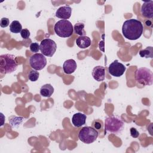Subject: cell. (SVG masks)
Returning <instances> with one entry per match:
<instances>
[{"label":"cell","instance_id":"obj_11","mask_svg":"<svg viewBox=\"0 0 153 153\" xmlns=\"http://www.w3.org/2000/svg\"><path fill=\"white\" fill-rule=\"evenodd\" d=\"M72 14V8L69 5H65L59 8L56 12V16L59 19L67 20Z\"/></svg>","mask_w":153,"mask_h":153},{"label":"cell","instance_id":"obj_8","mask_svg":"<svg viewBox=\"0 0 153 153\" xmlns=\"http://www.w3.org/2000/svg\"><path fill=\"white\" fill-rule=\"evenodd\" d=\"M29 64L32 68L36 71H40L44 68L47 65V59L41 53H35L30 56Z\"/></svg>","mask_w":153,"mask_h":153},{"label":"cell","instance_id":"obj_5","mask_svg":"<svg viewBox=\"0 0 153 153\" xmlns=\"http://www.w3.org/2000/svg\"><path fill=\"white\" fill-rule=\"evenodd\" d=\"M135 79L142 85H151L153 83L152 72L146 68H140L136 71Z\"/></svg>","mask_w":153,"mask_h":153},{"label":"cell","instance_id":"obj_26","mask_svg":"<svg viewBox=\"0 0 153 153\" xmlns=\"http://www.w3.org/2000/svg\"><path fill=\"white\" fill-rule=\"evenodd\" d=\"M130 135L133 138H137L139 136V133L137 130V129L134 127H131L130 130Z\"/></svg>","mask_w":153,"mask_h":153},{"label":"cell","instance_id":"obj_4","mask_svg":"<svg viewBox=\"0 0 153 153\" xmlns=\"http://www.w3.org/2000/svg\"><path fill=\"white\" fill-rule=\"evenodd\" d=\"M104 127L106 132L118 134L122 131L124 127V123L118 117H109L105 119Z\"/></svg>","mask_w":153,"mask_h":153},{"label":"cell","instance_id":"obj_3","mask_svg":"<svg viewBox=\"0 0 153 153\" xmlns=\"http://www.w3.org/2000/svg\"><path fill=\"white\" fill-rule=\"evenodd\" d=\"M54 30L59 36L68 38L70 37L73 34L74 27L70 21L62 19L56 23Z\"/></svg>","mask_w":153,"mask_h":153},{"label":"cell","instance_id":"obj_22","mask_svg":"<svg viewBox=\"0 0 153 153\" xmlns=\"http://www.w3.org/2000/svg\"><path fill=\"white\" fill-rule=\"evenodd\" d=\"M39 73L35 69L30 70L28 74L29 79L33 82L37 81L39 78Z\"/></svg>","mask_w":153,"mask_h":153},{"label":"cell","instance_id":"obj_19","mask_svg":"<svg viewBox=\"0 0 153 153\" xmlns=\"http://www.w3.org/2000/svg\"><path fill=\"white\" fill-rule=\"evenodd\" d=\"M74 29L76 34L80 36H85V31L84 30V24L83 23H76L74 26Z\"/></svg>","mask_w":153,"mask_h":153},{"label":"cell","instance_id":"obj_15","mask_svg":"<svg viewBox=\"0 0 153 153\" xmlns=\"http://www.w3.org/2000/svg\"><path fill=\"white\" fill-rule=\"evenodd\" d=\"M76 44L81 48H86L91 45V39L87 36H79L76 39Z\"/></svg>","mask_w":153,"mask_h":153},{"label":"cell","instance_id":"obj_9","mask_svg":"<svg viewBox=\"0 0 153 153\" xmlns=\"http://www.w3.org/2000/svg\"><path fill=\"white\" fill-rule=\"evenodd\" d=\"M126 66L121 62H119L118 60H114L108 67L109 73L115 77H120L122 76L126 71Z\"/></svg>","mask_w":153,"mask_h":153},{"label":"cell","instance_id":"obj_23","mask_svg":"<svg viewBox=\"0 0 153 153\" xmlns=\"http://www.w3.org/2000/svg\"><path fill=\"white\" fill-rule=\"evenodd\" d=\"M30 50L32 53H38L39 50V45L37 42H33L30 45Z\"/></svg>","mask_w":153,"mask_h":153},{"label":"cell","instance_id":"obj_18","mask_svg":"<svg viewBox=\"0 0 153 153\" xmlns=\"http://www.w3.org/2000/svg\"><path fill=\"white\" fill-rule=\"evenodd\" d=\"M139 55L142 57L152 58L153 57V47L149 46V47H147L145 49L140 50Z\"/></svg>","mask_w":153,"mask_h":153},{"label":"cell","instance_id":"obj_16","mask_svg":"<svg viewBox=\"0 0 153 153\" xmlns=\"http://www.w3.org/2000/svg\"><path fill=\"white\" fill-rule=\"evenodd\" d=\"M54 89L50 84L43 85L40 88V94L41 96L46 97H50L54 93Z\"/></svg>","mask_w":153,"mask_h":153},{"label":"cell","instance_id":"obj_25","mask_svg":"<svg viewBox=\"0 0 153 153\" xmlns=\"http://www.w3.org/2000/svg\"><path fill=\"white\" fill-rule=\"evenodd\" d=\"M10 24V20L7 17H3L1 19L0 21V26L1 27H7Z\"/></svg>","mask_w":153,"mask_h":153},{"label":"cell","instance_id":"obj_6","mask_svg":"<svg viewBox=\"0 0 153 153\" xmlns=\"http://www.w3.org/2000/svg\"><path fill=\"white\" fill-rule=\"evenodd\" d=\"M99 133L92 127L85 126L82 127L78 133L79 140L86 144L94 142L97 138Z\"/></svg>","mask_w":153,"mask_h":153},{"label":"cell","instance_id":"obj_2","mask_svg":"<svg viewBox=\"0 0 153 153\" xmlns=\"http://www.w3.org/2000/svg\"><path fill=\"white\" fill-rule=\"evenodd\" d=\"M16 56L11 54H5L0 56V72L2 74L14 72L17 68Z\"/></svg>","mask_w":153,"mask_h":153},{"label":"cell","instance_id":"obj_12","mask_svg":"<svg viewBox=\"0 0 153 153\" xmlns=\"http://www.w3.org/2000/svg\"><path fill=\"white\" fill-rule=\"evenodd\" d=\"M92 76L97 81H102L105 79V70L102 66H97L92 71Z\"/></svg>","mask_w":153,"mask_h":153},{"label":"cell","instance_id":"obj_14","mask_svg":"<svg viewBox=\"0 0 153 153\" xmlns=\"http://www.w3.org/2000/svg\"><path fill=\"white\" fill-rule=\"evenodd\" d=\"M77 68L76 62L74 59H68L65 61L63 65V69L65 74H71L75 72Z\"/></svg>","mask_w":153,"mask_h":153},{"label":"cell","instance_id":"obj_24","mask_svg":"<svg viewBox=\"0 0 153 153\" xmlns=\"http://www.w3.org/2000/svg\"><path fill=\"white\" fill-rule=\"evenodd\" d=\"M20 35H21V36L22 37V38H23L25 39H28L29 38L30 33V31L28 29H23L22 30V31L20 32Z\"/></svg>","mask_w":153,"mask_h":153},{"label":"cell","instance_id":"obj_17","mask_svg":"<svg viewBox=\"0 0 153 153\" xmlns=\"http://www.w3.org/2000/svg\"><path fill=\"white\" fill-rule=\"evenodd\" d=\"M22 30V26L21 23L17 20H14L10 25V30L14 33H18L21 32Z\"/></svg>","mask_w":153,"mask_h":153},{"label":"cell","instance_id":"obj_27","mask_svg":"<svg viewBox=\"0 0 153 153\" xmlns=\"http://www.w3.org/2000/svg\"><path fill=\"white\" fill-rule=\"evenodd\" d=\"M145 24H146V26H151V24H152V23L150 22V21H146V23H145Z\"/></svg>","mask_w":153,"mask_h":153},{"label":"cell","instance_id":"obj_20","mask_svg":"<svg viewBox=\"0 0 153 153\" xmlns=\"http://www.w3.org/2000/svg\"><path fill=\"white\" fill-rule=\"evenodd\" d=\"M14 119H12L11 117L9 118V122L12 127H17L23 121V118L21 117H14L13 116Z\"/></svg>","mask_w":153,"mask_h":153},{"label":"cell","instance_id":"obj_21","mask_svg":"<svg viewBox=\"0 0 153 153\" xmlns=\"http://www.w3.org/2000/svg\"><path fill=\"white\" fill-rule=\"evenodd\" d=\"M93 128H94L99 133V131L103 130L104 124L102 120H94L92 123V126Z\"/></svg>","mask_w":153,"mask_h":153},{"label":"cell","instance_id":"obj_10","mask_svg":"<svg viewBox=\"0 0 153 153\" xmlns=\"http://www.w3.org/2000/svg\"><path fill=\"white\" fill-rule=\"evenodd\" d=\"M140 12L144 17L152 19L153 17V1L144 2L142 5Z\"/></svg>","mask_w":153,"mask_h":153},{"label":"cell","instance_id":"obj_7","mask_svg":"<svg viewBox=\"0 0 153 153\" xmlns=\"http://www.w3.org/2000/svg\"><path fill=\"white\" fill-rule=\"evenodd\" d=\"M57 49L56 43L53 39L46 38L41 41L39 45V50L41 54L47 57H52Z\"/></svg>","mask_w":153,"mask_h":153},{"label":"cell","instance_id":"obj_1","mask_svg":"<svg viewBox=\"0 0 153 153\" xmlns=\"http://www.w3.org/2000/svg\"><path fill=\"white\" fill-rule=\"evenodd\" d=\"M143 30L142 22L137 19H131L126 20L122 26L123 36L129 40H136L139 39Z\"/></svg>","mask_w":153,"mask_h":153},{"label":"cell","instance_id":"obj_13","mask_svg":"<svg viewBox=\"0 0 153 153\" xmlns=\"http://www.w3.org/2000/svg\"><path fill=\"white\" fill-rule=\"evenodd\" d=\"M86 119V115L81 112H78L73 115L72 118V123L75 127H79L85 124Z\"/></svg>","mask_w":153,"mask_h":153}]
</instances>
